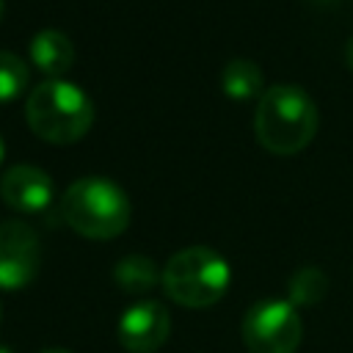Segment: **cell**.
<instances>
[{"mask_svg": "<svg viewBox=\"0 0 353 353\" xmlns=\"http://www.w3.org/2000/svg\"><path fill=\"white\" fill-rule=\"evenodd\" d=\"M320 113L314 99L292 83H279L268 88L254 113V132L256 141L270 152V154H298L306 149L317 132Z\"/></svg>", "mask_w": 353, "mask_h": 353, "instance_id": "obj_1", "label": "cell"}, {"mask_svg": "<svg viewBox=\"0 0 353 353\" xmlns=\"http://www.w3.org/2000/svg\"><path fill=\"white\" fill-rule=\"evenodd\" d=\"M25 121L30 132L47 143H74L94 124L91 97L69 80H41L28 91Z\"/></svg>", "mask_w": 353, "mask_h": 353, "instance_id": "obj_2", "label": "cell"}, {"mask_svg": "<svg viewBox=\"0 0 353 353\" xmlns=\"http://www.w3.org/2000/svg\"><path fill=\"white\" fill-rule=\"evenodd\" d=\"M130 199L108 176H83L61 196L63 223L88 240H113L130 226Z\"/></svg>", "mask_w": 353, "mask_h": 353, "instance_id": "obj_3", "label": "cell"}, {"mask_svg": "<svg viewBox=\"0 0 353 353\" xmlns=\"http://www.w3.org/2000/svg\"><path fill=\"white\" fill-rule=\"evenodd\" d=\"M160 284L174 303L188 309H207L226 295L232 284V270L215 248L190 245L171 254L163 268Z\"/></svg>", "mask_w": 353, "mask_h": 353, "instance_id": "obj_4", "label": "cell"}, {"mask_svg": "<svg viewBox=\"0 0 353 353\" xmlns=\"http://www.w3.org/2000/svg\"><path fill=\"white\" fill-rule=\"evenodd\" d=\"M303 336L301 314L287 298H262L243 317L248 353H295Z\"/></svg>", "mask_w": 353, "mask_h": 353, "instance_id": "obj_5", "label": "cell"}, {"mask_svg": "<svg viewBox=\"0 0 353 353\" xmlns=\"http://www.w3.org/2000/svg\"><path fill=\"white\" fill-rule=\"evenodd\" d=\"M41 265V243L25 221H0V290L28 287Z\"/></svg>", "mask_w": 353, "mask_h": 353, "instance_id": "obj_6", "label": "cell"}, {"mask_svg": "<svg viewBox=\"0 0 353 353\" xmlns=\"http://www.w3.org/2000/svg\"><path fill=\"white\" fill-rule=\"evenodd\" d=\"M119 342L130 353H154L171 334V314L160 301H135L119 317Z\"/></svg>", "mask_w": 353, "mask_h": 353, "instance_id": "obj_7", "label": "cell"}, {"mask_svg": "<svg viewBox=\"0 0 353 353\" xmlns=\"http://www.w3.org/2000/svg\"><path fill=\"white\" fill-rule=\"evenodd\" d=\"M0 196L11 210H17L22 215L44 212L52 201V179L44 168L19 163V165H11L3 174Z\"/></svg>", "mask_w": 353, "mask_h": 353, "instance_id": "obj_8", "label": "cell"}, {"mask_svg": "<svg viewBox=\"0 0 353 353\" xmlns=\"http://www.w3.org/2000/svg\"><path fill=\"white\" fill-rule=\"evenodd\" d=\"M30 61L33 66L47 74V80H63V74L72 69L74 63V44L63 30L55 28H44L39 30L30 44H28Z\"/></svg>", "mask_w": 353, "mask_h": 353, "instance_id": "obj_9", "label": "cell"}, {"mask_svg": "<svg viewBox=\"0 0 353 353\" xmlns=\"http://www.w3.org/2000/svg\"><path fill=\"white\" fill-rule=\"evenodd\" d=\"M160 270L154 265L152 256H143V254H130V256H121L113 268V281L119 290H124L127 295H146L157 287L160 281Z\"/></svg>", "mask_w": 353, "mask_h": 353, "instance_id": "obj_10", "label": "cell"}, {"mask_svg": "<svg viewBox=\"0 0 353 353\" xmlns=\"http://www.w3.org/2000/svg\"><path fill=\"white\" fill-rule=\"evenodd\" d=\"M262 85H265L262 69L248 58H232L221 72V88L229 99L245 102V99L262 97L265 94Z\"/></svg>", "mask_w": 353, "mask_h": 353, "instance_id": "obj_11", "label": "cell"}, {"mask_svg": "<svg viewBox=\"0 0 353 353\" xmlns=\"http://www.w3.org/2000/svg\"><path fill=\"white\" fill-rule=\"evenodd\" d=\"M328 295V276L320 268H301L287 281V301L298 306H314Z\"/></svg>", "mask_w": 353, "mask_h": 353, "instance_id": "obj_12", "label": "cell"}, {"mask_svg": "<svg viewBox=\"0 0 353 353\" xmlns=\"http://www.w3.org/2000/svg\"><path fill=\"white\" fill-rule=\"evenodd\" d=\"M28 80H30L28 63L14 52L0 50V102H11L19 94H25Z\"/></svg>", "mask_w": 353, "mask_h": 353, "instance_id": "obj_13", "label": "cell"}, {"mask_svg": "<svg viewBox=\"0 0 353 353\" xmlns=\"http://www.w3.org/2000/svg\"><path fill=\"white\" fill-rule=\"evenodd\" d=\"M345 61H347V66H350V72H353V36L345 41Z\"/></svg>", "mask_w": 353, "mask_h": 353, "instance_id": "obj_14", "label": "cell"}, {"mask_svg": "<svg viewBox=\"0 0 353 353\" xmlns=\"http://www.w3.org/2000/svg\"><path fill=\"white\" fill-rule=\"evenodd\" d=\"M41 353H72V350H63V347H47V350H41Z\"/></svg>", "mask_w": 353, "mask_h": 353, "instance_id": "obj_15", "label": "cell"}, {"mask_svg": "<svg viewBox=\"0 0 353 353\" xmlns=\"http://www.w3.org/2000/svg\"><path fill=\"white\" fill-rule=\"evenodd\" d=\"M3 154H6V143H3V138H0V163H3Z\"/></svg>", "mask_w": 353, "mask_h": 353, "instance_id": "obj_16", "label": "cell"}, {"mask_svg": "<svg viewBox=\"0 0 353 353\" xmlns=\"http://www.w3.org/2000/svg\"><path fill=\"white\" fill-rule=\"evenodd\" d=\"M0 353H14L11 347H6V345H0Z\"/></svg>", "mask_w": 353, "mask_h": 353, "instance_id": "obj_17", "label": "cell"}, {"mask_svg": "<svg viewBox=\"0 0 353 353\" xmlns=\"http://www.w3.org/2000/svg\"><path fill=\"white\" fill-rule=\"evenodd\" d=\"M3 8H6V3H3V0H0V19H3Z\"/></svg>", "mask_w": 353, "mask_h": 353, "instance_id": "obj_18", "label": "cell"}, {"mask_svg": "<svg viewBox=\"0 0 353 353\" xmlns=\"http://www.w3.org/2000/svg\"><path fill=\"white\" fill-rule=\"evenodd\" d=\"M0 323H3V303H0Z\"/></svg>", "mask_w": 353, "mask_h": 353, "instance_id": "obj_19", "label": "cell"}, {"mask_svg": "<svg viewBox=\"0 0 353 353\" xmlns=\"http://www.w3.org/2000/svg\"><path fill=\"white\" fill-rule=\"evenodd\" d=\"M314 3H331V0H314Z\"/></svg>", "mask_w": 353, "mask_h": 353, "instance_id": "obj_20", "label": "cell"}]
</instances>
